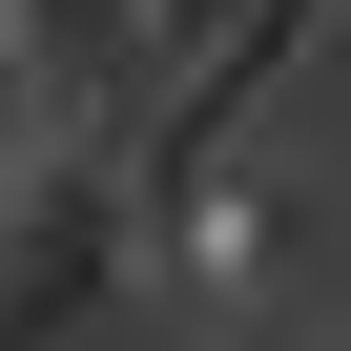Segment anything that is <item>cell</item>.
<instances>
[{
	"mask_svg": "<svg viewBox=\"0 0 351 351\" xmlns=\"http://www.w3.org/2000/svg\"><path fill=\"white\" fill-rule=\"evenodd\" d=\"M124 310V165H0V330H104Z\"/></svg>",
	"mask_w": 351,
	"mask_h": 351,
	"instance_id": "1",
	"label": "cell"
},
{
	"mask_svg": "<svg viewBox=\"0 0 351 351\" xmlns=\"http://www.w3.org/2000/svg\"><path fill=\"white\" fill-rule=\"evenodd\" d=\"M289 21H310V0H289Z\"/></svg>",
	"mask_w": 351,
	"mask_h": 351,
	"instance_id": "2",
	"label": "cell"
}]
</instances>
